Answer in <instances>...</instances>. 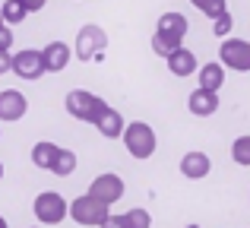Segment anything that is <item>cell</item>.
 Instances as JSON below:
<instances>
[{
    "instance_id": "cell-1",
    "label": "cell",
    "mask_w": 250,
    "mask_h": 228,
    "mask_svg": "<svg viewBox=\"0 0 250 228\" xmlns=\"http://www.w3.org/2000/svg\"><path fill=\"white\" fill-rule=\"evenodd\" d=\"M187 32H190V22H187V16H184V13H177V10L162 13L159 22H155V32H152V51L159 57L174 54V51L184 44Z\"/></svg>"
},
{
    "instance_id": "cell-2",
    "label": "cell",
    "mask_w": 250,
    "mask_h": 228,
    "mask_svg": "<svg viewBox=\"0 0 250 228\" xmlns=\"http://www.w3.org/2000/svg\"><path fill=\"white\" fill-rule=\"evenodd\" d=\"M63 108H67L70 117L85 121V124L95 127V121L102 117L104 108H108V102L98 99L95 92H89V89H73V92H67V99H63Z\"/></svg>"
},
{
    "instance_id": "cell-3",
    "label": "cell",
    "mask_w": 250,
    "mask_h": 228,
    "mask_svg": "<svg viewBox=\"0 0 250 228\" xmlns=\"http://www.w3.org/2000/svg\"><path fill=\"white\" fill-rule=\"evenodd\" d=\"M124 146H127V152L133 155V159H152L155 155V146H159V140H155V130L149 127L146 121H133L124 127Z\"/></svg>"
},
{
    "instance_id": "cell-4",
    "label": "cell",
    "mask_w": 250,
    "mask_h": 228,
    "mask_svg": "<svg viewBox=\"0 0 250 228\" xmlns=\"http://www.w3.org/2000/svg\"><path fill=\"white\" fill-rule=\"evenodd\" d=\"M67 209H70V203L57 190H42L35 197V203H32V212H35V219L42 225H61L67 219Z\"/></svg>"
},
{
    "instance_id": "cell-5",
    "label": "cell",
    "mask_w": 250,
    "mask_h": 228,
    "mask_svg": "<svg viewBox=\"0 0 250 228\" xmlns=\"http://www.w3.org/2000/svg\"><path fill=\"white\" fill-rule=\"evenodd\" d=\"M67 216L73 219L76 225H85V228H98L104 222V219L111 216V206L98 203V200H92L89 193H83V197H73V203H70Z\"/></svg>"
},
{
    "instance_id": "cell-6",
    "label": "cell",
    "mask_w": 250,
    "mask_h": 228,
    "mask_svg": "<svg viewBox=\"0 0 250 228\" xmlns=\"http://www.w3.org/2000/svg\"><path fill=\"white\" fill-rule=\"evenodd\" d=\"M108 48V35H104L102 25H83L80 32H76V44H73V54L80 57V61H95V57H102V51Z\"/></svg>"
},
{
    "instance_id": "cell-7",
    "label": "cell",
    "mask_w": 250,
    "mask_h": 228,
    "mask_svg": "<svg viewBox=\"0 0 250 228\" xmlns=\"http://www.w3.org/2000/svg\"><path fill=\"white\" fill-rule=\"evenodd\" d=\"M219 63L228 70H238V73H250V41H244V38H222Z\"/></svg>"
},
{
    "instance_id": "cell-8",
    "label": "cell",
    "mask_w": 250,
    "mask_h": 228,
    "mask_svg": "<svg viewBox=\"0 0 250 228\" xmlns=\"http://www.w3.org/2000/svg\"><path fill=\"white\" fill-rule=\"evenodd\" d=\"M89 197H92V200H98V203H104V206H114L117 200L124 197V178H117L114 171L92 178V184H89Z\"/></svg>"
},
{
    "instance_id": "cell-9",
    "label": "cell",
    "mask_w": 250,
    "mask_h": 228,
    "mask_svg": "<svg viewBox=\"0 0 250 228\" xmlns=\"http://www.w3.org/2000/svg\"><path fill=\"white\" fill-rule=\"evenodd\" d=\"M10 73H16L19 80H42V76H44L42 51H38V48L16 51V54H13V63H10Z\"/></svg>"
},
{
    "instance_id": "cell-10",
    "label": "cell",
    "mask_w": 250,
    "mask_h": 228,
    "mask_svg": "<svg viewBox=\"0 0 250 228\" xmlns=\"http://www.w3.org/2000/svg\"><path fill=\"white\" fill-rule=\"evenodd\" d=\"M25 114H29V99L16 89H3L0 92V121L13 124V121H22Z\"/></svg>"
},
{
    "instance_id": "cell-11",
    "label": "cell",
    "mask_w": 250,
    "mask_h": 228,
    "mask_svg": "<svg viewBox=\"0 0 250 228\" xmlns=\"http://www.w3.org/2000/svg\"><path fill=\"white\" fill-rule=\"evenodd\" d=\"M73 48L67 41H48V48H42V61H44V73H61L67 70Z\"/></svg>"
},
{
    "instance_id": "cell-12",
    "label": "cell",
    "mask_w": 250,
    "mask_h": 228,
    "mask_svg": "<svg viewBox=\"0 0 250 228\" xmlns=\"http://www.w3.org/2000/svg\"><path fill=\"white\" fill-rule=\"evenodd\" d=\"M219 92H206V89H193L187 99V111L193 117H212L219 111Z\"/></svg>"
},
{
    "instance_id": "cell-13",
    "label": "cell",
    "mask_w": 250,
    "mask_h": 228,
    "mask_svg": "<svg viewBox=\"0 0 250 228\" xmlns=\"http://www.w3.org/2000/svg\"><path fill=\"white\" fill-rule=\"evenodd\" d=\"M209 171H212V159L206 152H187L181 159V174L187 181H203L209 178Z\"/></svg>"
},
{
    "instance_id": "cell-14",
    "label": "cell",
    "mask_w": 250,
    "mask_h": 228,
    "mask_svg": "<svg viewBox=\"0 0 250 228\" xmlns=\"http://www.w3.org/2000/svg\"><path fill=\"white\" fill-rule=\"evenodd\" d=\"M165 63H168V70H171V76H177V80H184V76H193L196 73V54L190 48H177L174 54H168L165 57Z\"/></svg>"
},
{
    "instance_id": "cell-15",
    "label": "cell",
    "mask_w": 250,
    "mask_h": 228,
    "mask_svg": "<svg viewBox=\"0 0 250 228\" xmlns=\"http://www.w3.org/2000/svg\"><path fill=\"white\" fill-rule=\"evenodd\" d=\"M124 127H127V124H124L121 111H117V108H111V105L104 108L102 117L95 121V130L104 136V140H117V136H124Z\"/></svg>"
},
{
    "instance_id": "cell-16",
    "label": "cell",
    "mask_w": 250,
    "mask_h": 228,
    "mask_svg": "<svg viewBox=\"0 0 250 228\" xmlns=\"http://www.w3.org/2000/svg\"><path fill=\"white\" fill-rule=\"evenodd\" d=\"M222 86H225V67H222L219 61L203 63L200 67V89H206V92H222Z\"/></svg>"
},
{
    "instance_id": "cell-17",
    "label": "cell",
    "mask_w": 250,
    "mask_h": 228,
    "mask_svg": "<svg viewBox=\"0 0 250 228\" xmlns=\"http://www.w3.org/2000/svg\"><path fill=\"white\" fill-rule=\"evenodd\" d=\"M57 149L61 146H57V143H48V140L35 143V146H32V165L51 171V165H54V159H57Z\"/></svg>"
},
{
    "instance_id": "cell-18",
    "label": "cell",
    "mask_w": 250,
    "mask_h": 228,
    "mask_svg": "<svg viewBox=\"0 0 250 228\" xmlns=\"http://www.w3.org/2000/svg\"><path fill=\"white\" fill-rule=\"evenodd\" d=\"M51 171L57 174V178H67V174H73L76 171V152L73 149H57V159H54V165H51Z\"/></svg>"
},
{
    "instance_id": "cell-19",
    "label": "cell",
    "mask_w": 250,
    "mask_h": 228,
    "mask_svg": "<svg viewBox=\"0 0 250 228\" xmlns=\"http://www.w3.org/2000/svg\"><path fill=\"white\" fill-rule=\"evenodd\" d=\"M0 16H3V25H19L29 13H25V6L19 0H3L0 3Z\"/></svg>"
},
{
    "instance_id": "cell-20",
    "label": "cell",
    "mask_w": 250,
    "mask_h": 228,
    "mask_svg": "<svg viewBox=\"0 0 250 228\" xmlns=\"http://www.w3.org/2000/svg\"><path fill=\"white\" fill-rule=\"evenodd\" d=\"M231 159H234V165L250 168V133L247 136H238V140L231 143Z\"/></svg>"
},
{
    "instance_id": "cell-21",
    "label": "cell",
    "mask_w": 250,
    "mask_h": 228,
    "mask_svg": "<svg viewBox=\"0 0 250 228\" xmlns=\"http://www.w3.org/2000/svg\"><path fill=\"white\" fill-rule=\"evenodd\" d=\"M196 10L215 22L219 16H225V13H228V0H200V6H196Z\"/></svg>"
},
{
    "instance_id": "cell-22",
    "label": "cell",
    "mask_w": 250,
    "mask_h": 228,
    "mask_svg": "<svg viewBox=\"0 0 250 228\" xmlns=\"http://www.w3.org/2000/svg\"><path fill=\"white\" fill-rule=\"evenodd\" d=\"M124 225L127 228H152V216L146 209H130V212H124Z\"/></svg>"
},
{
    "instance_id": "cell-23",
    "label": "cell",
    "mask_w": 250,
    "mask_h": 228,
    "mask_svg": "<svg viewBox=\"0 0 250 228\" xmlns=\"http://www.w3.org/2000/svg\"><path fill=\"white\" fill-rule=\"evenodd\" d=\"M231 25H234V19H231V13H225V16H219V19H215V25H212V32H215V35H219V38H225V35H228V32H231Z\"/></svg>"
},
{
    "instance_id": "cell-24",
    "label": "cell",
    "mask_w": 250,
    "mask_h": 228,
    "mask_svg": "<svg viewBox=\"0 0 250 228\" xmlns=\"http://www.w3.org/2000/svg\"><path fill=\"white\" fill-rule=\"evenodd\" d=\"M13 48V32L10 25H0V51H10Z\"/></svg>"
},
{
    "instance_id": "cell-25",
    "label": "cell",
    "mask_w": 250,
    "mask_h": 228,
    "mask_svg": "<svg viewBox=\"0 0 250 228\" xmlns=\"http://www.w3.org/2000/svg\"><path fill=\"white\" fill-rule=\"evenodd\" d=\"M19 3L25 6V13H38V10H44V3H48V0H19Z\"/></svg>"
},
{
    "instance_id": "cell-26",
    "label": "cell",
    "mask_w": 250,
    "mask_h": 228,
    "mask_svg": "<svg viewBox=\"0 0 250 228\" xmlns=\"http://www.w3.org/2000/svg\"><path fill=\"white\" fill-rule=\"evenodd\" d=\"M98 228H127V225H124V216H108Z\"/></svg>"
},
{
    "instance_id": "cell-27",
    "label": "cell",
    "mask_w": 250,
    "mask_h": 228,
    "mask_svg": "<svg viewBox=\"0 0 250 228\" xmlns=\"http://www.w3.org/2000/svg\"><path fill=\"white\" fill-rule=\"evenodd\" d=\"M10 63H13V54L10 51H0V76L10 73Z\"/></svg>"
},
{
    "instance_id": "cell-28",
    "label": "cell",
    "mask_w": 250,
    "mask_h": 228,
    "mask_svg": "<svg viewBox=\"0 0 250 228\" xmlns=\"http://www.w3.org/2000/svg\"><path fill=\"white\" fill-rule=\"evenodd\" d=\"M0 228H10V225H6V219H3V216H0Z\"/></svg>"
},
{
    "instance_id": "cell-29",
    "label": "cell",
    "mask_w": 250,
    "mask_h": 228,
    "mask_svg": "<svg viewBox=\"0 0 250 228\" xmlns=\"http://www.w3.org/2000/svg\"><path fill=\"white\" fill-rule=\"evenodd\" d=\"M0 181H3V162H0Z\"/></svg>"
},
{
    "instance_id": "cell-30",
    "label": "cell",
    "mask_w": 250,
    "mask_h": 228,
    "mask_svg": "<svg viewBox=\"0 0 250 228\" xmlns=\"http://www.w3.org/2000/svg\"><path fill=\"white\" fill-rule=\"evenodd\" d=\"M190 3H193V6H200V0H190Z\"/></svg>"
},
{
    "instance_id": "cell-31",
    "label": "cell",
    "mask_w": 250,
    "mask_h": 228,
    "mask_svg": "<svg viewBox=\"0 0 250 228\" xmlns=\"http://www.w3.org/2000/svg\"><path fill=\"white\" fill-rule=\"evenodd\" d=\"M184 228H200V225H184Z\"/></svg>"
},
{
    "instance_id": "cell-32",
    "label": "cell",
    "mask_w": 250,
    "mask_h": 228,
    "mask_svg": "<svg viewBox=\"0 0 250 228\" xmlns=\"http://www.w3.org/2000/svg\"><path fill=\"white\" fill-rule=\"evenodd\" d=\"M0 25H3V16H0Z\"/></svg>"
},
{
    "instance_id": "cell-33",
    "label": "cell",
    "mask_w": 250,
    "mask_h": 228,
    "mask_svg": "<svg viewBox=\"0 0 250 228\" xmlns=\"http://www.w3.org/2000/svg\"><path fill=\"white\" fill-rule=\"evenodd\" d=\"M0 136H3V133H0Z\"/></svg>"
}]
</instances>
